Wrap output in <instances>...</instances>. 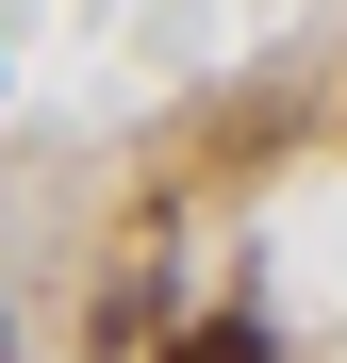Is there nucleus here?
Returning a JSON list of instances; mask_svg holds the SVG:
<instances>
[{
  "mask_svg": "<svg viewBox=\"0 0 347 363\" xmlns=\"http://www.w3.org/2000/svg\"><path fill=\"white\" fill-rule=\"evenodd\" d=\"M165 363H265V330H248V314H215V330H182Z\"/></svg>",
  "mask_w": 347,
  "mask_h": 363,
  "instance_id": "nucleus-1",
  "label": "nucleus"
}]
</instances>
